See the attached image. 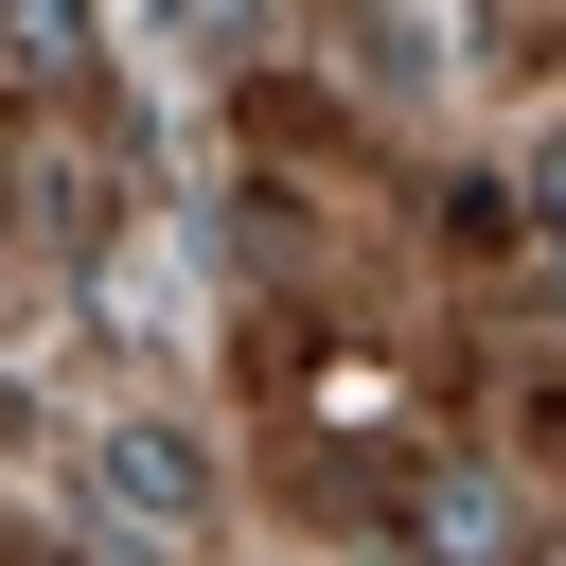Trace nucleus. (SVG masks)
<instances>
[{"instance_id":"obj_1","label":"nucleus","mask_w":566,"mask_h":566,"mask_svg":"<svg viewBox=\"0 0 566 566\" xmlns=\"http://www.w3.org/2000/svg\"><path fill=\"white\" fill-rule=\"evenodd\" d=\"M407 566H531V478L513 460H442V495L407 513Z\"/></svg>"},{"instance_id":"obj_2","label":"nucleus","mask_w":566,"mask_h":566,"mask_svg":"<svg viewBox=\"0 0 566 566\" xmlns=\"http://www.w3.org/2000/svg\"><path fill=\"white\" fill-rule=\"evenodd\" d=\"M195 442L177 424H106V531H142V548H195Z\"/></svg>"}]
</instances>
